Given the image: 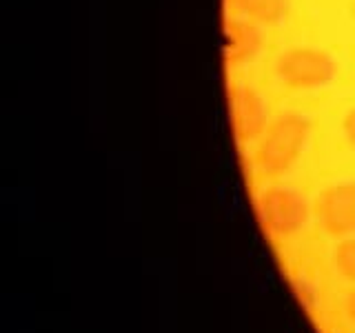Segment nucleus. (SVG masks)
<instances>
[{
    "label": "nucleus",
    "mask_w": 355,
    "mask_h": 333,
    "mask_svg": "<svg viewBox=\"0 0 355 333\" xmlns=\"http://www.w3.org/2000/svg\"><path fill=\"white\" fill-rule=\"evenodd\" d=\"M231 16L251 20L264 29L277 27L284 22L288 11V0H227Z\"/></svg>",
    "instance_id": "nucleus-7"
},
{
    "label": "nucleus",
    "mask_w": 355,
    "mask_h": 333,
    "mask_svg": "<svg viewBox=\"0 0 355 333\" xmlns=\"http://www.w3.org/2000/svg\"><path fill=\"white\" fill-rule=\"evenodd\" d=\"M313 214L322 233L333 240L347 238L355 233V180H338L322 187Z\"/></svg>",
    "instance_id": "nucleus-4"
},
{
    "label": "nucleus",
    "mask_w": 355,
    "mask_h": 333,
    "mask_svg": "<svg viewBox=\"0 0 355 333\" xmlns=\"http://www.w3.org/2000/svg\"><path fill=\"white\" fill-rule=\"evenodd\" d=\"M342 311H344V318H347L351 325L355 327V287H351L349 291H347V296H344Z\"/></svg>",
    "instance_id": "nucleus-10"
},
{
    "label": "nucleus",
    "mask_w": 355,
    "mask_h": 333,
    "mask_svg": "<svg viewBox=\"0 0 355 333\" xmlns=\"http://www.w3.org/2000/svg\"><path fill=\"white\" fill-rule=\"evenodd\" d=\"M255 211H258L262 229L273 240L284 242L297 238L306 229L311 214H313V205L300 189L269 182L255 196Z\"/></svg>",
    "instance_id": "nucleus-3"
},
{
    "label": "nucleus",
    "mask_w": 355,
    "mask_h": 333,
    "mask_svg": "<svg viewBox=\"0 0 355 333\" xmlns=\"http://www.w3.org/2000/svg\"><path fill=\"white\" fill-rule=\"evenodd\" d=\"M264 27L238 16H229L222 29V51L229 67H247L264 51Z\"/></svg>",
    "instance_id": "nucleus-6"
},
{
    "label": "nucleus",
    "mask_w": 355,
    "mask_h": 333,
    "mask_svg": "<svg viewBox=\"0 0 355 333\" xmlns=\"http://www.w3.org/2000/svg\"><path fill=\"white\" fill-rule=\"evenodd\" d=\"M229 107H231V122L236 138L242 144H255L271 122L269 100L247 80H240L231 87L229 92Z\"/></svg>",
    "instance_id": "nucleus-5"
},
{
    "label": "nucleus",
    "mask_w": 355,
    "mask_h": 333,
    "mask_svg": "<svg viewBox=\"0 0 355 333\" xmlns=\"http://www.w3.org/2000/svg\"><path fill=\"white\" fill-rule=\"evenodd\" d=\"M271 71L275 83L286 92L304 94L329 87L338 76V62L315 44H293L273 58Z\"/></svg>",
    "instance_id": "nucleus-2"
},
{
    "label": "nucleus",
    "mask_w": 355,
    "mask_h": 333,
    "mask_svg": "<svg viewBox=\"0 0 355 333\" xmlns=\"http://www.w3.org/2000/svg\"><path fill=\"white\" fill-rule=\"evenodd\" d=\"M353 14H355V0H353Z\"/></svg>",
    "instance_id": "nucleus-11"
},
{
    "label": "nucleus",
    "mask_w": 355,
    "mask_h": 333,
    "mask_svg": "<svg viewBox=\"0 0 355 333\" xmlns=\"http://www.w3.org/2000/svg\"><path fill=\"white\" fill-rule=\"evenodd\" d=\"M331 266L342 282L355 284V233L336 242L331 251Z\"/></svg>",
    "instance_id": "nucleus-8"
},
{
    "label": "nucleus",
    "mask_w": 355,
    "mask_h": 333,
    "mask_svg": "<svg viewBox=\"0 0 355 333\" xmlns=\"http://www.w3.org/2000/svg\"><path fill=\"white\" fill-rule=\"evenodd\" d=\"M313 136V120L302 111H280L269 122L262 138L253 144L251 164L266 180L286 176L300 162Z\"/></svg>",
    "instance_id": "nucleus-1"
},
{
    "label": "nucleus",
    "mask_w": 355,
    "mask_h": 333,
    "mask_svg": "<svg viewBox=\"0 0 355 333\" xmlns=\"http://www.w3.org/2000/svg\"><path fill=\"white\" fill-rule=\"evenodd\" d=\"M340 131H342L344 142H347V147L355 153V105L344 111V116L340 120Z\"/></svg>",
    "instance_id": "nucleus-9"
}]
</instances>
